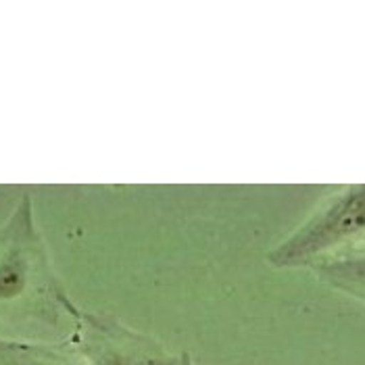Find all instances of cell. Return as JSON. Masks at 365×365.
<instances>
[{
	"label": "cell",
	"instance_id": "5",
	"mask_svg": "<svg viewBox=\"0 0 365 365\" xmlns=\"http://www.w3.org/2000/svg\"><path fill=\"white\" fill-rule=\"evenodd\" d=\"M313 269L326 284L365 301V251H346Z\"/></svg>",
	"mask_w": 365,
	"mask_h": 365
},
{
	"label": "cell",
	"instance_id": "2",
	"mask_svg": "<svg viewBox=\"0 0 365 365\" xmlns=\"http://www.w3.org/2000/svg\"><path fill=\"white\" fill-rule=\"evenodd\" d=\"M361 240H365V184H351L324 198L265 259L276 269L315 267L346 253Z\"/></svg>",
	"mask_w": 365,
	"mask_h": 365
},
{
	"label": "cell",
	"instance_id": "1",
	"mask_svg": "<svg viewBox=\"0 0 365 365\" xmlns=\"http://www.w3.org/2000/svg\"><path fill=\"white\" fill-rule=\"evenodd\" d=\"M80 313L51 265L34 202L24 195L0 224V324L67 326L71 334Z\"/></svg>",
	"mask_w": 365,
	"mask_h": 365
},
{
	"label": "cell",
	"instance_id": "6",
	"mask_svg": "<svg viewBox=\"0 0 365 365\" xmlns=\"http://www.w3.org/2000/svg\"><path fill=\"white\" fill-rule=\"evenodd\" d=\"M178 365H195V361H192V357H190L188 353H180V357H178Z\"/></svg>",
	"mask_w": 365,
	"mask_h": 365
},
{
	"label": "cell",
	"instance_id": "4",
	"mask_svg": "<svg viewBox=\"0 0 365 365\" xmlns=\"http://www.w3.org/2000/svg\"><path fill=\"white\" fill-rule=\"evenodd\" d=\"M0 365H82L69 338L28 340L0 334Z\"/></svg>",
	"mask_w": 365,
	"mask_h": 365
},
{
	"label": "cell",
	"instance_id": "3",
	"mask_svg": "<svg viewBox=\"0 0 365 365\" xmlns=\"http://www.w3.org/2000/svg\"><path fill=\"white\" fill-rule=\"evenodd\" d=\"M69 340L82 365H178L180 355L107 313H80Z\"/></svg>",
	"mask_w": 365,
	"mask_h": 365
}]
</instances>
